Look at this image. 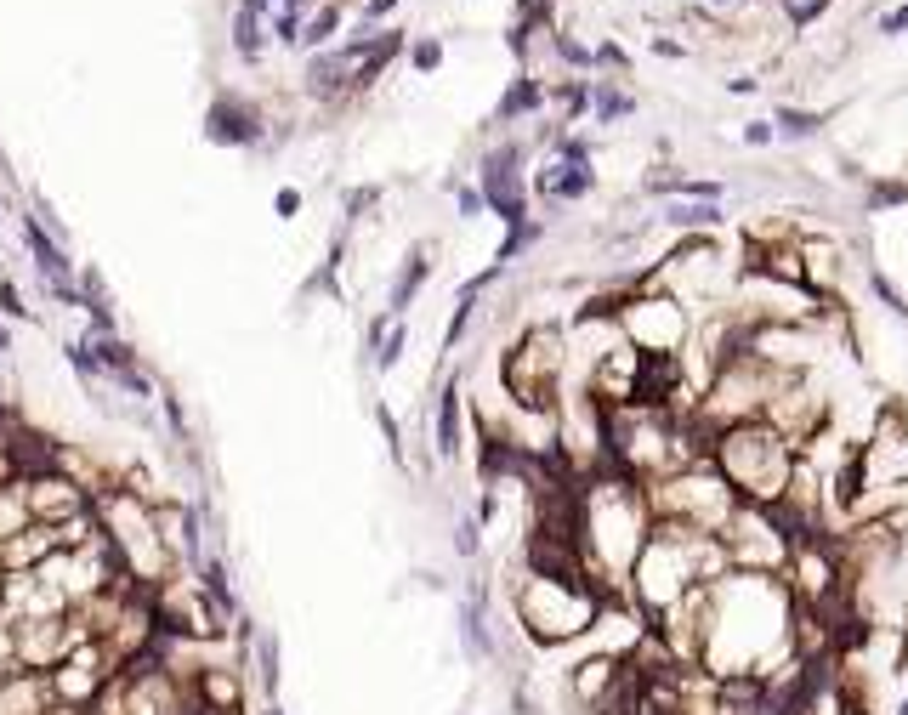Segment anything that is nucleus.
Masks as SVG:
<instances>
[{
  "instance_id": "12",
  "label": "nucleus",
  "mask_w": 908,
  "mask_h": 715,
  "mask_svg": "<svg viewBox=\"0 0 908 715\" xmlns=\"http://www.w3.org/2000/svg\"><path fill=\"white\" fill-rule=\"evenodd\" d=\"M460 647H466L472 664H489L494 653H500V642L489 636V596H483V585L460 602Z\"/></svg>"
},
{
  "instance_id": "9",
  "label": "nucleus",
  "mask_w": 908,
  "mask_h": 715,
  "mask_svg": "<svg viewBox=\"0 0 908 715\" xmlns=\"http://www.w3.org/2000/svg\"><path fill=\"white\" fill-rule=\"evenodd\" d=\"M477 188H483V205H489V210H500V222H506V227L528 222L523 148H517V142H500L494 154H483V171H477Z\"/></svg>"
},
{
  "instance_id": "8",
  "label": "nucleus",
  "mask_w": 908,
  "mask_h": 715,
  "mask_svg": "<svg viewBox=\"0 0 908 715\" xmlns=\"http://www.w3.org/2000/svg\"><path fill=\"white\" fill-rule=\"evenodd\" d=\"M613 318H619V335L642 358H676L687 347V313H681L676 296H659V290L653 296H630L613 307Z\"/></svg>"
},
{
  "instance_id": "28",
  "label": "nucleus",
  "mask_w": 908,
  "mask_h": 715,
  "mask_svg": "<svg viewBox=\"0 0 908 715\" xmlns=\"http://www.w3.org/2000/svg\"><path fill=\"white\" fill-rule=\"evenodd\" d=\"M335 23H341V12L330 6V12H318V18L307 23V35H301V40H307V46H324V40L335 35Z\"/></svg>"
},
{
  "instance_id": "19",
  "label": "nucleus",
  "mask_w": 908,
  "mask_h": 715,
  "mask_svg": "<svg viewBox=\"0 0 908 715\" xmlns=\"http://www.w3.org/2000/svg\"><path fill=\"white\" fill-rule=\"evenodd\" d=\"M534 108H545V86L523 74V80H517L506 97H500V108H494V114H500V125H511V120H523V114H534Z\"/></svg>"
},
{
  "instance_id": "37",
  "label": "nucleus",
  "mask_w": 908,
  "mask_h": 715,
  "mask_svg": "<svg viewBox=\"0 0 908 715\" xmlns=\"http://www.w3.org/2000/svg\"><path fill=\"white\" fill-rule=\"evenodd\" d=\"M880 29H886V35H903V29H908V6H903V12H891V18L880 23Z\"/></svg>"
},
{
  "instance_id": "13",
  "label": "nucleus",
  "mask_w": 908,
  "mask_h": 715,
  "mask_svg": "<svg viewBox=\"0 0 908 715\" xmlns=\"http://www.w3.org/2000/svg\"><path fill=\"white\" fill-rule=\"evenodd\" d=\"M23 245H29V256H35V267L46 273V284L74 279V267H69V256H63V245H57V239L35 222V216H23Z\"/></svg>"
},
{
  "instance_id": "36",
  "label": "nucleus",
  "mask_w": 908,
  "mask_h": 715,
  "mask_svg": "<svg viewBox=\"0 0 908 715\" xmlns=\"http://www.w3.org/2000/svg\"><path fill=\"white\" fill-rule=\"evenodd\" d=\"M273 210H279V216H296V210H301V193L296 188H279V193H273Z\"/></svg>"
},
{
  "instance_id": "18",
  "label": "nucleus",
  "mask_w": 908,
  "mask_h": 715,
  "mask_svg": "<svg viewBox=\"0 0 908 715\" xmlns=\"http://www.w3.org/2000/svg\"><path fill=\"white\" fill-rule=\"evenodd\" d=\"M250 647H256V687H262L267 698H279V681H284V664H279V636H267V630H256V636H250Z\"/></svg>"
},
{
  "instance_id": "29",
  "label": "nucleus",
  "mask_w": 908,
  "mask_h": 715,
  "mask_svg": "<svg viewBox=\"0 0 908 715\" xmlns=\"http://www.w3.org/2000/svg\"><path fill=\"white\" fill-rule=\"evenodd\" d=\"M886 205H908V182H880L869 193V210H886Z\"/></svg>"
},
{
  "instance_id": "14",
  "label": "nucleus",
  "mask_w": 908,
  "mask_h": 715,
  "mask_svg": "<svg viewBox=\"0 0 908 715\" xmlns=\"http://www.w3.org/2000/svg\"><path fill=\"white\" fill-rule=\"evenodd\" d=\"M591 182H596V176H591V159H585V165H568V159H557V165H551V171L534 182V188H540L551 205H568V199H585V193H591Z\"/></svg>"
},
{
  "instance_id": "40",
  "label": "nucleus",
  "mask_w": 908,
  "mask_h": 715,
  "mask_svg": "<svg viewBox=\"0 0 908 715\" xmlns=\"http://www.w3.org/2000/svg\"><path fill=\"white\" fill-rule=\"evenodd\" d=\"M0 352H12V335H6V324H0Z\"/></svg>"
},
{
  "instance_id": "5",
  "label": "nucleus",
  "mask_w": 908,
  "mask_h": 715,
  "mask_svg": "<svg viewBox=\"0 0 908 715\" xmlns=\"http://www.w3.org/2000/svg\"><path fill=\"white\" fill-rule=\"evenodd\" d=\"M647 500H653V517L681 523V528H699V534H721L727 517L744 506V500L727 489V477H721L716 466H681L676 477L653 483Z\"/></svg>"
},
{
  "instance_id": "35",
  "label": "nucleus",
  "mask_w": 908,
  "mask_h": 715,
  "mask_svg": "<svg viewBox=\"0 0 908 715\" xmlns=\"http://www.w3.org/2000/svg\"><path fill=\"white\" fill-rule=\"evenodd\" d=\"M772 137H778V131H772V120H750V125H744V142H750V148H767Z\"/></svg>"
},
{
  "instance_id": "15",
  "label": "nucleus",
  "mask_w": 908,
  "mask_h": 715,
  "mask_svg": "<svg viewBox=\"0 0 908 715\" xmlns=\"http://www.w3.org/2000/svg\"><path fill=\"white\" fill-rule=\"evenodd\" d=\"M432 449L437 460H454L460 454V386H443L437 392V415H432Z\"/></svg>"
},
{
  "instance_id": "27",
  "label": "nucleus",
  "mask_w": 908,
  "mask_h": 715,
  "mask_svg": "<svg viewBox=\"0 0 908 715\" xmlns=\"http://www.w3.org/2000/svg\"><path fill=\"white\" fill-rule=\"evenodd\" d=\"M0 313H6V318H23V324H35V313L23 307V296H18V284H12V279H0Z\"/></svg>"
},
{
  "instance_id": "17",
  "label": "nucleus",
  "mask_w": 908,
  "mask_h": 715,
  "mask_svg": "<svg viewBox=\"0 0 908 715\" xmlns=\"http://www.w3.org/2000/svg\"><path fill=\"white\" fill-rule=\"evenodd\" d=\"M664 222L681 227V233H699V227H721L727 216H721L716 199H676V205H664Z\"/></svg>"
},
{
  "instance_id": "6",
  "label": "nucleus",
  "mask_w": 908,
  "mask_h": 715,
  "mask_svg": "<svg viewBox=\"0 0 908 715\" xmlns=\"http://www.w3.org/2000/svg\"><path fill=\"white\" fill-rule=\"evenodd\" d=\"M562 364H568V347H562V330L557 324H534V330L517 341V347L506 352V392L523 409H534V415L551 420V409H557V381H562Z\"/></svg>"
},
{
  "instance_id": "7",
  "label": "nucleus",
  "mask_w": 908,
  "mask_h": 715,
  "mask_svg": "<svg viewBox=\"0 0 908 715\" xmlns=\"http://www.w3.org/2000/svg\"><path fill=\"white\" fill-rule=\"evenodd\" d=\"M795 596V608L806 613H823V619H840V602H846V568H840L835 545H823L818 534L789 545V562L778 574Z\"/></svg>"
},
{
  "instance_id": "42",
  "label": "nucleus",
  "mask_w": 908,
  "mask_h": 715,
  "mask_svg": "<svg viewBox=\"0 0 908 715\" xmlns=\"http://www.w3.org/2000/svg\"><path fill=\"white\" fill-rule=\"evenodd\" d=\"M528 6H540V0H528Z\"/></svg>"
},
{
  "instance_id": "22",
  "label": "nucleus",
  "mask_w": 908,
  "mask_h": 715,
  "mask_svg": "<svg viewBox=\"0 0 908 715\" xmlns=\"http://www.w3.org/2000/svg\"><path fill=\"white\" fill-rule=\"evenodd\" d=\"M91 352H97L103 375H125V369H142V364H137V352L125 347L120 335H97V347H91Z\"/></svg>"
},
{
  "instance_id": "30",
  "label": "nucleus",
  "mask_w": 908,
  "mask_h": 715,
  "mask_svg": "<svg viewBox=\"0 0 908 715\" xmlns=\"http://www.w3.org/2000/svg\"><path fill=\"white\" fill-rule=\"evenodd\" d=\"M869 284H874V296L886 301L891 313H908V301H903V296H897V284H891V279H886V273H874V279H869Z\"/></svg>"
},
{
  "instance_id": "1",
  "label": "nucleus",
  "mask_w": 908,
  "mask_h": 715,
  "mask_svg": "<svg viewBox=\"0 0 908 715\" xmlns=\"http://www.w3.org/2000/svg\"><path fill=\"white\" fill-rule=\"evenodd\" d=\"M789 659H795V596L784 579L744 574V568L710 579L699 670H710L716 681H767Z\"/></svg>"
},
{
  "instance_id": "25",
  "label": "nucleus",
  "mask_w": 908,
  "mask_h": 715,
  "mask_svg": "<svg viewBox=\"0 0 908 715\" xmlns=\"http://www.w3.org/2000/svg\"><path fill=\"white\" fill-rule=\"evenodd\" d=\"M403 341H409V330H403L398 318H392V330H381V341H375V364L392 369V364L403 358Z\"/></svg>"
},
{
  "instance_id": "4",
  "label": "nucleus",
  "mask_w": 908,
  "mask_h": 715,
  "mask_svg": "<svg viewBox=\"0 0 908 715\" xmlns=\"http://www.w3.org/2000/svg\"><path fill=\"white\" fill-rule=\"evenodd\" d=\"M511 608H517V625H523L528 642L562 647V642H579L585 630L602 625V613H608V596L596 591L591 579H545V574H523L517 585H511Z\"/></svg>"
},
{
  "instance_id": "21",
  "label": "nucleus",
  "mask_w": 908,
  "mask_h": 715,
  "mask_svg": "<svg viewBox=\"0 0 908 715\" xmlns=\"http://www.w3.org/2000/svg\"><path fill=\"white\" fill-rule=\"evenodd\" d=\"M772 131L789 142H806V137H818L823 131V114H806V108H778L772 114Z\"/></svg>"
},
{
  "instance_id": "11",
  "label": "nucleus",
  "mask_w": 908,
  "mask_h": 715,
  "mask_svg": "<svg viewBox=\"0 0 908 715\" xmlns=\"http://www.w3.org/2000/svg\"><path fill=\"white\" fill-rule=\"evenodd\" d=\"M205 137L222 142V148H256L262 142V114L239 97H216L205 114Z\"/></svg>"
},
{
  "instance_id": "23",
  "label": "nucleus",
  "mask_w": 908,
  "mask_h": 715,
  "mask_svg": "<svg viewBox=\"0 0 908 715\" xmlns=\"http://www.w3.org/2000/svg\"><path fill=\"white\" fill-rule=\"evenodd\" d=\"M591 108H596V120H602V125H613V120H625V114H636V103H630V97H619L608 80H591Z\"/></svg>"
},
{
  "instance_id": "20",
  "label": "nucleus",
  "mask_w": 908,
  "mask_h": 715,
  "mask_svg": "<svg viewBox=\"0 0 908 715\" xmlns=\"http://www.w3.org/2000/svg\"><path fill=\"white\" fill-rule=\"evenodd\" d=\"M341 80H352V63L341 52H324V57H313V63H307V86H313L318 97H330Z\"/></svg>"
},
{
  "instance_id": "33",
  "label": "nucleus",
  "mask_w": 908,
  "mask_h": 715,
  "mask_svg": "<svg viewBox=\"0 0 908 715\" xmlns=\"http://www.w3.org/2000/svg\"><path fill=\"white\" fill-rule=\"evenodd\" d=\"M437 63H443V46H437V40H420V46H415V69L432 74Z\"/></svg>"
},
{
  "instance_id": "26",
  "label": "nucleus",
  "mask_w": 908,
  "mask_h": 715,
  "mask_svg": "<svg viewBox=\"0 0 908 715\" xmlns=\"http://www.w3.org/2000/svg\"><path fill=\"white\" fill-rule=\"evenodd\" d=\"M233 46H239V57H256V46H262V18H256V12H239V23H233Z\"/></svg>"
},
{
  "instance_id": "24",
  "label": "nucleus",
  "mask_w": 908,
  "mask_h": 715,
  "mask_svg": "<svg viewBox=\"0 0 908 715\" xmlns=\"http://www.w3.org/2000/svg\"><path fill=\"white\" fill-rule=\"evenodd\" d=\"M540 233H545V222H517V227H506V245H500V256H494V262H500V267L517 262V256H523V250L540 239Z\"/></svg>"
},
{
  "instance_id": "34",
  "label": "nucleus",
  "mask_w": 908,
  "mask_h": 715,
  "mask_svg": "<svg viewBox=\"0 0 908 715\" xmlns=\"http://www.w3.org/2000/svg\"><path fill=\"white\" fill-rule=\"evenodd\" d=\"M454 205H460V216H477V210H483V188H454Z\"/></svg>"
},
{
  "instance_id": "16",
  "label": "nucleus",
  "mask_w": 908,
  "mask_h": 715,
  "mask_svg": "<svg viewBox=\"0 0 908 715\" xmlns=\"http://www.w3.org/2000/svg\"><path fill=\"white\" fill-rule=\"evenodd\" d=\"M426 273H432V262H426V250H409V262H403V273L392 279V296H386V318H403V313H409V301L420 296V284H426Z\"/></svg>"
},
{
  "instance_id": "2",
  "label": "nucleus",
  "mask_w": 908,
  "mask_h": 715,
  "mask_svg": "<svg viewBox=\"0 0 908 715\" xmlns=\"http://www.w3.org/2000/svg\"><path fill=\"white\" fill-rule=\"evenodd\" d=\"M653 500L636 489V477L613 471L596 477L591 489H579V557L585 579L613 602V591H630V568L642 557L647 534H653Z\"/></svg>"
},
{
  "instance_id": "43",
  "label": "nucleus",
  "mask_w": 908,
  "mask_h": 715,
  "mask_svg": "<svg viewBox=\"0 0 908 715\" xmlns=\"http://www.w3.org/2000/svg\"><path fill=\"white\" fill-rule=\"evenodd\" d=\"M716 6H727V0H716Z\"/></svg>"
},
{
  "instance_id": "3",
  "label": "nucleus",
  "mask_w": 908,
  "mask_h": 715,
  "mask_svg": "<svg viewBox=\"0 0 908 715\" xmlns=\"http://www.w3.org/2000/svg\"><path fill=\"white\" fill-rule=\"evenodd\" d=\"M710 466L727 477V489L744 506H784V494L795 489V471H801V449L789 443L772 420H738L721 426L710 443Z\"/></svg>"
},
{
  "instance_id": "31",
  "label": "nucleus",
  "mask_w": 908,
  "mask_h": 715,
  "mask_svg": "<svg viewBox=\"0 0 908 715\" xmlns=\"http://www.w3.org/2000/svg\"><path fill=\"white\" fill-rule=\"evenodd\" d=\"M375 420H381V432H386V449H392V460H403V432H398V420H392V409H375Z\"/></svg>"
},
{
  "instance_id": "39",
  "label": "nucleus",
  "mask_w": 908,
  "mask_h": 715,
  "mask_svg": "<svg viewBox=\"0 0 908 715\" xmlns=\"http://www.w3.org/2000/svg\"><path fill=\"white\" fill-rule=\"evenodd\" d=\"M256 715H284V710H279V698H267V704H262Z\"/></svg>"
},
{
  "instance_id": "38",
  "label": "nucleus",
  "mask_w": 908,
  "mask_h": 715,
  "mask_svg": "<svg viewBox=\"0 0 908 715\" xmlns=\"http://www.w3.org/2000/svg\"><path fill=\"white\" fill-rule=\"evenodd\" d=\"M392 6H398V0H369V12H364V18L375 23V18H386V12H392Z\"/></svg>"
},
{
  "instance_id": "41",
  "label": "nucleus",
  "mask_w": 908,
  "mask_h": 715,
  "mask_svg": "<svg viewBox=\"0 0 908 715\" xmlns=\"http://www.w3.org/2000/svg\"><path fill=\"white\" fill-rule=\"evenodd\" d=\"M897 715H908V698H903V704H897Z\"/></svg>"
},
{
  "instance_id": "10",
  "label": "nucleus",
  "mask_w": 908,
  "mask_h": 715,
  "mask_svg": "<svg viewBox=\"0 0 908 715\" xmlns=\"http://www.w3.org/2000/svg\"><path fill=\"white\" fill-rule=\"evenodd\" d=\"M188 698L205 715H245L250 710V670H239V664H199L188 681Z\"/></svg>"
},
{
  "instance_id": "32",
  "label": "nucleus",
  "mask_w": 908,
  "mask_h": 715,
  "mask_svg": "<svg viewBox=\"0 0 908 715\" xmlns=\"http://www.w3.org/2000/svg\"><path fill=\"white\" fill-rule=\"evenodd\" d=\"M454 551H460V557H477V523H472V517L454 528Z\"/></svg>"
}]
</instances>
